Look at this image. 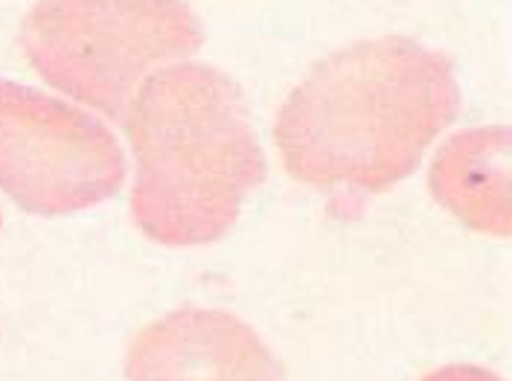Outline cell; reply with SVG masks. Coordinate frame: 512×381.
I'll list each match as a JSON object with an SVG mask.
<instances>
[{
	"mask_svg": "<svg viewBox=\"0 0 512 381\" xmlns=\"http://www.w3.org/2000/svg\"><path fill=\"white\" fill-rule=\"evenodd\" d=\"M128 381H283L254 329L227 312L178 309L128 347Z\"/></svg>",
	"mask_w": 512,
	"mask_h": 381,
	"instance_id": "cell-5",
	"label": "cell"
},
{
	"mask_svg": "<svg viewBox=\"0 0 512 381\" xmlns=\"http://www.w3.org/2000/svg\"><path fill=\"white\" fill-rule=\"evenodd\" d=\"M114 131L62 99L0 79V187L21 207L62 216L123 187Z\"/></svg>",
	"mask_w": 512,
	"mask_h": 381,
	"instance_id": "cell-4",
	"label": "cell"
},
{
	"mask_svg": "<svg viewBox=\"0 0 512 381\" xmlns=\"http://www.w3.org/2000/svg\"><path fill=\"white\" fill-rule=\"evenodd\" d=\"M457 114L446 53L384 35L320 59L280 105L274 143L300 184L384 192L414 172Z\"/></svg>",
	"mask_w": 512,
	"mask_h": 381,
	"instance_id": "cell-1",
	"label": "cell"
},
{
	"mask_svg": "<svg viewBox=\"0 0 512 381\" xmlns=\"http://www.w3.org/2000/svg\"><path fill=\"white\" fill-rule=\"evenodd\" d=\"M428 187L437 204L469 230L507 239L510 204V128L457 131L434 155Z\"/></svg>",
	"mask_w": 512,
	"mask_h": 381,
	"instance_id": "cell-6",
	"label": "cell"
},
{
	"mask_svg": "<svg viewBox=\"0 0 512 381\" xmlns=\"http://www.w3.org/2000/svg\"><path fill=\"white\" fill-rule=\"evenodd\" d=\"M123 120L140 233L169 248L219 242L268 175L242 88L210 64H166L140 82Z\"/></svg>",
	"mask_w": 512,
	"mask_h": 381,
	"instance_id": "cell-2",
	"label": "cell"
},
{
	"mask_svg": "<svg viewBox=\"0 0 512 381\" xmlns=\"http://www.w3.org/2000/svg\"><path fill=\"white\" fill-rule=\"evenodd\" d=\"M204 44L187 0H35L21 50L44 82L123 120L140 82Z\"/></svg>",
	"mask_w": 512,
	"mask_h": 381,
	"instance_id": "cell-3",
	"label": "cell"
},
{
	"mask_svg": "<svg viewBox=\"0 0 512 381\" xmlns=\"http://www.w3.org/2000/svg\"><path fill=\"white\" fill-rule=\"evenodd\" d=\"M422 381H504L501 376H495L492 370L483 367H472V364H451L443 370H434L431 376H425Z\"/></svg>",
	"mask_w": 512,
	"mask_h": 381,
	"instance_id": "cell-7",
	"label": "cell"
}]
</instances>
